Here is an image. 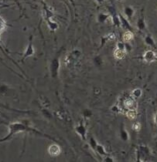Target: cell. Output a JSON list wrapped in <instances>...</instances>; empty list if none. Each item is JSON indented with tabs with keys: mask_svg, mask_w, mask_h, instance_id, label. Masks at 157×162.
Here are the masks:
<instances>
[{
	"mask_svg": "<svg viewBox=\"0 0 157 162\" xmlns=\"http://www.w3.org/2000/svg\"><path fill=\"white\" fill-rule=\"evenodd\" d=\"M61 149L59 145L53 144L48 147V153L51 157H57L61 154Z\"/></svg>",
	"mask_w": 157,
	"mask_h": 162,
	"instance_id": "4",
	"label": "cell"
},
{
	"mask_svg": "<svg viewBox=\"0 0 157 162\" xmlns=\"http://www.w3.org/2000/svg\"><path fill=\"white\" fill-rule=\"evenodd\" d=\"M154 121H155L156 124H157V113L155 115V117H154Z\"/></svg>",
	"mask_w": 157,
	"mask_h": 162,
	"instance_id": "28",
	"label": "cell"
},
{
	"mask_svg": "<svg viewBox=\"0 0 157 162\" xmlns=\"http://www.w3.org/2000/svg\"><path fill=\"white\" fill-rule=\"evenodd\" d=\"M95 150L97 151V152H98L99 154H101V155H103V156H107V152L105 151V147H103L102 145H97L96 147H95Z\"/></svg>",
	"mask_w": 157,
	"mask_h": 162,
	"instance_id": "16",
	"label": "cell"
},
{
	"mask_svg": "<svg viewBox=\"0 0 157 162\" xmlns=\"http://www.w3.org/2000/svg\"><path fill=\"white\" fill-rule=\"evenodd\" d=\"M145 42H146V43L147 44V45H149V46H155V42L153 40V38L151 37V36H146V38H145Z\"/></svg>",
	"mask_w": 157,
	"mask_h": 162,
	"instance_id": "18",
	"label": "cell"
},
{
	"mask_svg": "<svg viewBox=\"0 0 157 162\" xmlns=\"http://www.w3.org/2000/svg\"><path fill=\"white\" fill-rule=\"evenodd\" d=\"M116 49L125 50V43H122V42H118V43H117V45H116Z\"/></svg>",
	"mask_w": 157,
	"mask_h": 162,
	"instance_id": "22",
	"label": "cell"
},
{
	"mask_svg": "<svg viewBox=\"0 0 157 162\" xmlns=\"http://www.w3.org/2000/svg\"><path fill=\"white\" fill-rule=\"evenodd\" d=\"M46 22H47L49 29H50L51 31H56L57 29L59 28V26H58V24H57V22H54V21H53L51 19L46 20Z\"/></svg>",
	"mask_w": 157,
	"mask_h": 162,
	"instance_id": "11",
	"label": "cell"
},
{
	"mask_svg": "<svg viewBox=\"0 0 157 162\" xmlns=\"http://www.w3.org/2000/svg\"><path fill=\"white\" fill-rule=\"evenodd\" d=\"M118 2H122V1H123V0H118Z\"/></svg>",
	"mask_w": 157,
	"mask_h": 162,
	"instance_id": "30",
	"label": "cell"
},
{
	"mask_svg": "<svg viewBox=\"0 0 157 162\" xmlns=\"http://www.w3.org/2000/svg\"><path fill=\"white\" fill-rule=\"evenodd\" d=\"M110 18V15L105 13H100L98 15V22L104 23Z\"/></svg>",
	"mask_w": 157,
	"mask_h": 162,
	"instance_id": "14",
	"label": "cell"
},
{
	"mask_svg": "<svg viewBox=\"0 0 157 162\" xmlns=\"http://www.w3.org/2000/svg\"><path fill=\"white\" fill-rule=\"evenodd\" d=\"M119 16V19H120V22H121V26L124 29H126L128 30L132 31V27L130 26L129 22V20H127V19L125 17H124L122 14H119L118 15Z\"/></svg>",
	"mask_w": 157,
	"mask_h": 162,
	"instance_id": "8",
	"label": "cell"
},
{
	"mask_svg": "<svg viewBox=\"0 0 157 162\" xmlns=\"http://www.w3.org/2000/svg\"><path fill=\"white\" fill-rule=\"evenodd\" d=\"M105 161H107V162H111V161H114L113 158H110V157H106V158H105Z\"/></svg>",
	"mask_w": 157,
	"mask_h": 162,
	"instance_id": "26",
	"label": "cell"
},
{
	"mask_svg": "<svg viewBox=\"0 0 157 162\" xmlns=\"http://www.w3.org/2000/svg\"><path fill=\"white\" fill-rule=\"evenodd\" d=\"M125 115L130 120H133L135 119L137 116V112H136V110H127L126 113H125Z\"/></svg>",
	"mask_w": 157,
	"mask_h": 162,
	"instance_id": "13",
	"label": "cell"
},
{
	"mask_svg": "<svg viewBox=\"0 0 157 162\" xmlns=\"http://www.w3.org/2000/svg\"><path fill=\"white\" fill-rule=\"evenodd\" d=\"M121 138H122L123 140H127L129 139V134L125 131V129L122 130V131H121Z\"/></svg>",
	"mask_w": 157,
	"mask_h": 162,
	"instance_id": "21",
	"label": "cell"
},
{
	"mask_svg": "<svg viewBox=\"0 0 157 162\" xmlns=\"http://www.w3.org/2000/svg\"><path fill=\"white\" fill-rule=\"evenodd\" d=\"M34 53H35V50H34V48H33L32 40H30V41L28 44V46H27V48H26V51H25L24 55H23V59H26L27 57H32V56H33Z\"/></svg>",
	"mask_w": 157,
	"mask_h": 162,
	"instance_id": "6",
	"label": "cell"
},
{
	"mask_svg": "<svg viewBox=\"0 0 157 162\" xmlns=\"http://www.w3.org/2000/svg\"><path fill=\"white\" fill-rule=\"evenodd\" d=\"M95 1H96L98 3H99V4H101V3H103V2H104V1H105V0H95Z\"/></svg>",
	"mask_w": 157,
	"mask_h": 162,
	"instance_id": "27",
	"label": "cell"
},
{
	"mask_svg": "<svg viewBox=\"0 0 157 162\" xmlns=\"http://www.w3.org/2000/svg\"><path fill=\"white\" fill-rule=\"evenodd\" d=\"M132 129L135 131H139L140 129H141V124H140L139 123H135L132 125Z\"/></svg>",
	"mask_w": 157,
	"mask_h": 162,
	"instance_id": "23",
	"label": "cell"
},
{
	"mask_svg": "<svg viewBox=\"0 0 157 162\" xmlns=\"http://www.w3.org/2000/svg\"><path fill=\"white\" fill-rule=\"evenodd\" d=\"M69 1H70V2H71V3H72V4H74V0H69Z\"/></svg>",
	"mask_w": 157,
	"mask_h": 162,
	"instance_id": "29",
	"label": "cell"
},
{
	"mask_svg": "<svg viewBox=\"0 0 157 162\" xmlns=\"http://www.w3.org/2000/svg\"><path fill=\"white\" fill-rule=\"evenodd\" d=\"M126 51L119 50V49H116L115 52H114V56L117 59H124L125 56H126Z\"/></svg>",
	"mask_w": 157,
	"mask_h": 162,
	"instance_id": "9",
	"label": "cell"
},
{
	"mask_svg": "<svg viewBox=\"0 0 157 162\" xmlns=\"http://www.w3.org/2000/svg\"><path fill=\"white\" fill-rule=\"evenodd\" d=\"M142 94V91L139 88H136V89H135V90H133L132 91V96L134 97L135 99H138L139 98V97H141Z\"/></svg>",
	"mask_w": 157,
	"mask_h": 162,
	"instance_id": "15",
	"label": "cell"
},
{
	"mask_svg": "<svg viewBox=\"0 0 157 162\" xmlns=\"http://www.w3.org/2000/svg\"><path fill=\"white\" fill-rule=\"evenodd\" d=\"M143 59L146 63H153L156 60V55L153 50L146 51L143 55Z\"/></svg>",
	"mask_w": 157,
	"mask_h": 162,
	"instance_id": "5",
	"label": "cell"
},
{
	"mask_svg": "<svg viewBox=\"0 0 157 162\" xmlns=\"http://www.w3.org/2000/svg\"><path fill=\"white\" fill-rule=\"evenodd\" d=\"M112 22H113V24L115 26H116V27H120L121 22L119 16L118 15H114L113 17H112Z\"/></svg>",
	"mask_w": 157,
	"mask_h": 162,
	"instance_id": "19",
	"label": "cell"
},
{
	"mask_svg": "<svg viewBox=\"0 0 157 162\" xmlns=\"http://www.w3.org/2000/svg\"><path fill=\"white\" fill-rule=\"evenodd\" d=\"M122 107L126 110H136L137 109V102L134 97L129 96L123 99L122 102Z\"/></svg>",
	"mask_w": 157,
	"mask_h": 162,
	"instance_id": "2",
	"label": "cell"
},
{
	"mask_svg": "<svg viewBox=\"0 0 157 162\" xmlns=\"http://www.w3.org/2000/svg\"><path fill=\"white\" fill-rule=\"evenodd\" d=\"M134 13H135V11H134V9H132V7L131 6L125 7L124 14L126 16L128 20H131L132 18L133 17V15H134Z\"/></svg>",
	"mask_w": 157,
	"mask_h": 162,
	"instance_id": "10",
	"label": "cell"
},
{
	"mask_svg": "<svg viewBox=\"0 0 157 162\" xmlns=\"http://www.w3.org/2000/svg\"><path fill=\"white\" fill-rule=\"evenodd\" d=\"M137 27L140 30H143L146 27V24H145V21L143 19H139L137 21Z\"/></svg>",
	"mask_w": 157,
	"mask_h": 162,
	"instance_id": "17",
	"label": "cell"
},
{
	"mask_svg": "<svg viewBox=\"0 0 157 162\" xmlns=\"http://www.w3.org/2000/svg\"><path fill=\"white\" fill-rule=\"evenodd\" d=\"M6 28V22L2 17H0V33H2Z\"/></svg>",
	"mask_w": 157,
	"mask_h": 162,
	"instance_id": "20",
	"label": "cell"
},
{
	"mask_svg": "<svg viewBox=\"0 0 157 162\" xmlns=\"http://www.w3.org/2000/svg\"><path fill=\"white\" fill-rule=\"evenodd\" d=\"M60 66H61V63H60V60L58 58H55V59L51 62L50 70V73H51V74H52V77H57V74H58V71H59Z\"/></svg>",
	"mask_w": 157,
	"mask_h": 162,
	"instance_id": "3",
	"label": "cell"
},
{
	"mask_svg": "<svg viewBox=\"0 0 157 162\" xmlns=\"http://www.w3.org/2000/svg\"><path fill=\"white\" fill-rule=\"evenodd\" d=\"M123 40H124L125 43H128V42H130L132 40L133 38H134V35H133V33L132 31H126L125 33H124L123 34Z\"/></svg>",
	"mask_w": 157,
	"mask_h": 162,
	"instance_id": "12",
	"label": "cell"
},
{
	"mask_svg": "<svg viewBox=\"0 0 157 162\" xmlns=\"http://www.w3.org/2000/svg\"><path fill=\"white\" fill-rule=\"evenodd\" d=\"M75 130H76L77 133L82 138V139L85 140L86 134H87V129H86V127L83 124H79L78 126H77Z\"/></svg>",
	"mask_w": 157,
	"mask_h": 162,
	"instance_id": "7",
	"label": "cell"
},
{
	"mask_svg": "<svg viewBox=\"0 0 157 162\" xmlns=\"http://www.w3.org/2000/svg\"><path fill=\"white\" fill-rule=\"evenodd\" d=\"M91 145H92V147H93L94 149H95V147H96L97 145H98V143L95 141V140H94V138H91Z\"/></svg>",
	"mask_w": 157,
	"mask_h": 162,
	"instance_id": "25",
	"label": "cell"
},
{
	"mask_svg": "<svg viewBox=\"0 0 157 162\" xmlns=\"http://www.w3.org/2000/svg\"><path fill=\"white\" fill-rule=\"evenodd\" d=\"M115 39V34L113 33H109L106 36H105V40H113Z\"/></svg>",
	"mask_w": 157,
	"mask_h": 162,
	"instance_id": "24",
	"label": "cell"
},
{
	"mask_svg": "<svg viewBox=\"0 0 157 162\" xmlns=\"http://www.w3.org/2000/svg\"><path fill=\"white\" fill-rule=\"evenodd\" d=\"M9 133L7 135L6 138H3L2 140H0V142L2 141H6V140H9L13 137L14 134L20 133V132L25 131H33L32 128L27 127L26 125L21 124V123H12L9 125Z\"/></svg>",
	"mask_w": 157,
	"mask_h": 162,
	"instance_id": "1",
	"label": "cell"
}]
</instances>
